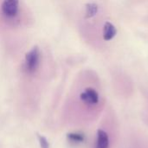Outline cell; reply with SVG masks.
I'll use <instances>...</instances> for the list:
<instances>
[{"label":"cell","mask_w":148,"mask_h":148,"mask_svg":"<svg viewBox=\"0 0 148 148\" xmlns=\"http://www.w3.org/2000/svg\"><path fill=\"white\" fill-rule=\"evenodd\" d=\"M68 139L69 141L74 143H82L85 140V136L80 133H70L68 134Z\"/></svg>","instance_id":"obj_7"},{"label":"cell","mask_w":148,"mask_h":148,"mask_svg":"<svg viewBox=\"0 0 148 148\" xmlns=\"http://www.w3.org/2000/svg\"><path fill=\"white\" fill-rule=\"evenodd\" d=\"M109 147V137L108 134L102 129L97 131V140L95 148H108Z\"/></svg>","instance_id":"obj_4"},{"label":"cell","mask_w":148,"mask_h":148,"mask_svg":"<svg viewBox=\"0 0 148 148\" xmlns=\"http://www.w3.org/2000/svg\"><path fill=\"white\" fill-rule=\"evenodd\" d=\"M116 33L117 29L115 26L110 22H106L103 26V39L105 41H110L116 36Z\"/></svg>","instance_id":"obj_5"},{"label":"cell","mask_w":148,"mask_h":148,"mask_svg":"<svg viewBox=\"0 0 148 148\" xmlns=\"http://www.w3.org/2000/svg\"><path fill=\"white\" fill-rule=\"evenodd\" d=\"M81 101L86 105H95L99 101V95L95 89L88 88L80 94Z\"/></svg>","instance_id":"obj_3"},{"label":"cell","mask_w":148,"mask_h":148,"mask_svg":"<svg viewBox=\"0 0 148 148\" xmlns=\"http://www.w3.org/2000/svg\"><path fill=\"white\" fill-rule=\"evenodd\" d=\"M37 138H38V141H39L41 148H49V144L47 139L44 136L37 134Z\"/></svg>","instance_id":"obj_8"},{"label":"cell","mask_w":148,"mask_h":148,"mask_svg":"<svg viewBox=\"0 0 148 148\" xmlns=\"http://www.w3.org/2000/svg\"><path fill=\"white\" fill-rule=\"evenodd\" d=\"M41 63V51L38 47H33L24 57L23 69L28 75H32L37 71Z\"/></svg>","instance_id":"obj_1"},{"label":"cell","mask_w":148,"mask_h":148,"mask_svg":"<svg viewBox=\"0 0 148 148\" xmlns=\"http://www.w3.org/2000/svg\"><path fill=\"white\" fill-rule=\"evenodd\" d=\"M1 13L6 20H15L19 13V0H3L1 3Z\"/></svg>","instance_id":"obj_2"},{"label":"cell","mask_w":148,"mask_h":148,"mask_svg":"<svg viewBox=\"0 0 148 148\" xmlns=\"http://www.w3.org/2000/svg\"><path fill=\"white\" fill-rule=\"evenodd\" d=\"M98 12V5L95 3H88L85 7V17L91 18Z\"/></svg>","instance_id":"obj_6"}]
</instances>
